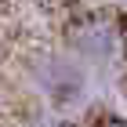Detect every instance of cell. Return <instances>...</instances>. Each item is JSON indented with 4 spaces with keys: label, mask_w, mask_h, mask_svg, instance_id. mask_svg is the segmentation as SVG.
<instances>
[{
    "label": "cell",
    "mask_w": 127,
    "mask_h": 127,
    "mask_svg": "<svg viewBox=\"0 0 127 127\" xmlns=\"http://www.w3.org/2000/svg\"><path fill=\"white\" fill-rule=\"evenodd\" d=\"M36 84L40 91L47 98H55V102H62V105H69V102H76L80 95H84V69L76 65V62H65V58H47L36 65Z\"/></svg>",
    "instance_id": "1"
},
{
    "label": "cell",
    "mask_w": 127,
    "mask_h": 127,
    "mask_svg": "<svg viewBox=\"0 0 127 127\" xmlns=\"http://www.w3.org/2000/svg\"><path fill=\"white\" fill-rule=\"evenodd\" d=\"M80 51L84 55H91V58H113V51H116V36L105 29V26H95V29L84 33V44H80Z\"/></svg>",
    "instance_id": "2"
},
{
    "label": "cell",
    "mask_w": 127,
    "mask_h": 127,
    "mask_svg": "<svg viewBox=\"0 0 127 127\" xmlns=\"http://www.w3.org/2000/svg\"><path fill=\"white\" fill-rule=\"evenodd\" d=\"M113 127H127V124H113Z\"/></svg>",
    "instance_id": "3"
}]
</instances>
